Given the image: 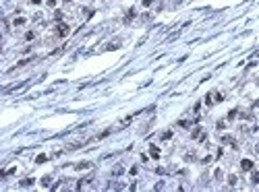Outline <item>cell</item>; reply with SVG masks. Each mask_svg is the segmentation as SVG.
<instances>
[{"label": "cell", "mask_w": 259, "mask_h": 192, "mask_svg": "<svg viewBox=\"0 0 259 192\" xmlns=\"http://www.w3.org/2000/svg\"><path fill=\"white\" fill-rule=\"evenodd\" d=\"M39 2H42V0H31V4H39Z\"/></svg>", "instance_id": "20"}, {"label": "cell", "mask_w": 259, "mask_h": 192, "mask_svg": "<svg viewBox=\"0 0 259 192\" xmlns=\"http://www.w3.org/2000/svg\"><path fill=\"white\" fill-rule=\"evenodd\" d=\"M118 48H120V41H114V44L108 46V50H118Z\"/></svg>", "instance_id": "9"}, {"label": "cell", "mask_w": 259, "mask_h": 192, "mask_svg": "<svg viewBox=\"0 0 259 192\" xmlns=\"http://www.w3.org/2000/svg\"><path fill=\"white\" fill-rule=\"evenodd\" d=\"M68 31H71V29H68V25H64V23H60V25L56 27V33L60 35V37H64V35H68Z\"/></svg>", "instance_id": "1"}, {"label": "cell", "mask_w": 259, "mask_h": 192, "mask_svg": "<svg viewBox=\"0 0 259 192\" xmlns=\"http://www.w3.org/2000/svg\"><path fill=\"white\" fill-rule=\"evenodd\" d=\"M236 114H238V110H232L230 114H228V120H234V118H236Z\"/></svg>", "instance_id": "13"}, {"label": "cell", "mask_w": 259, "mask_h": 192, "mask_svg": "<svg viewBox=\"0 0 259 192\" xmlns=\"http://www.w3.org/2000/svg\"><path fill=\"white\" fill-rule=\"evenodd\" d=\"M162 138H164V140H168V138H172V132H170V130H166V132L162 134Z\"/></svg>", "instance_id": "12"}, {"label": "cell", "mask_w": 259, "mask_h": 192, "mask_svg": "<svg viewBox=\"0 0 259 192\" xmlns=\"http://www.w3.org/2000/svg\"><path fill=\"white\" fill-rule=\"evenodd\" d=\"M48 6H50V8H54V6H56V0H48Z\"/></svg>", "instance_id": "18"}, {"label": "cell", "mask_w": 259, "mask_h": 192, "mask_svg": "<svg viewBox=\"0 0 259 192\" xmlns=\"http://www.w3.org/2000/svg\"><path fill=\"white\" fill-rule=\"evenodd\" d=\"M151 2L153 0H143V6H151Z\"/></svg>", "instance_id": "19"}, {"label": "cell", "mask_w": 259, "mask_h": 192, "mask_svg": "<svg viewBox=\"0 0 259 192\" xmlns=\"http://www.w3.org/2000/svg\"><path fill=\"white\" fill-rule=\"evenodd\" d=\"M33 37H35V33H33V31H29L27 35H25V39H27V41H31V39H33Z\"/></svg>", "instance_id": "15"}, {"label": "cell", "mask_w": 259, "mask_h": 192, "mask_svg": "<svg viewBox=\"0 0 259 192\" xmlns=\"http://www.w3.org/2000/svg\"><path fill=\"white\" fill-rule=\"evenodd\" d=\"M46 161H48V157H46V155H44V153H42V155H37V157H35V163H46Z\"/></svg>", "instance_id": "7"}, {"label": "cell", "mask_w": 259, "mask_h": 192, "mask_svg": "<svg viewBox=\"0 0 259 192\" xmlns=\"http://www.w3.org/2000/svg\"><path fill=\"white\" fill-rule=\"evenodd\" d=\"M149 155H151V159H160V149L151 145V147H149Z\"/></svg>", "instance_id": "4"}, {"label": "cell", "mask_w": 259, "mask_h": 192, "mask_svg": "<svg viewBox=\"0 0 259 192\" xmlns=\"http://www.w3.org/2000/svg\"><path fill=\"white\" fill-rule=\"evenodd\" d=\"M191 138H195V140H197V138H199V140H205V132H203L201 128H195V130L191 132Z\"/></svg>", "instance_id": "2"}, {"label": "cell", "mask_w": 259, "mask_h": 192, "mask_svg": "<svg viewBox=\"0 0 259 192\" xmlns=\"http://www.w3.org/2000/svg\"><path fill=\"white\" fill-rule=\"evenodd\" d=\"M251 182H253V184H257V182H259V171H255V174L251 176Z\"/></svg>", "instance_id": "10"}, {"label": "cell", "mask_w": 259, "mask_h": 192, "mask_svg": "<svg viewBox=\"0 0 259 192\" xmlns=\"http://www.w3.org/2000/svg\"><path fill=\"white\" fill-rule=\"evenodd\" d=\"M50 182H52V180H50V178H48V176H46V178H44V180H42V184H44V186H46V188H48V186H50Z\"/></svg>", "instance_id": "14"}, {"label": "cell", "mask_w": 259, "mask_h": 192, "mask_svg": "<svg viewBox=\"0 0 259 192\" xmlns=\"http://www.w3.org/2000/svg\"><path fill=\"white\" fill-rule=\"evenodd\" d=\"M133 17H135V8H131V10H129V13H126V21H131V19H133Z\"/></svg>", "instance_id": "11"}, {"label": "cell", "mask_w": 259, "mask_h": 192, "mask_svg": "<svg viewBox=\"0 0 259 192\" xmlns=\"http://www.w3.org/2000/svg\"><path fill=\"white\" fill-rule=\"evenodd\" d=\"M75 167H77V169H89V167H91V163H89V161H81V163H77Z\"/></svg>", "instance_id": "6"}, {"label": "cell", "mask_w": 259, "mask_h": 192, "mask_svg": "<svg viewBox=\"0 0 259 192\" xmlns=\"http://www.w3.org/2000/svg\"><path fill=\"white\" fill-rule=\"evenodd\" d=\"M214 101H216V99H214V93H207V97H205V103H207V106H211Z\"/></svg>", "instance_id": "8"}, {"label": "cell", "mask_w": 259, "mask_h": 192, "mask_svg": "<svg viewBox=\"0 0 259 192\" xmlns=\"http://www.w3.org/2000/svg\"><path fill=\"white\" fill-rule=\"evenodd\" d=\"M23 23H25V19H23V17H19V19H15V25H23Z\"/></svg>", "instance_id": "16"}, {"label": "cell", "mask_w": 259, "mask_h": 192, "mask_svg": "<svg viewBox=\"0 0 259 192\" xmlns=\"http://www.w3.org/2000/svg\"><path fill=\"white\" fill-rule=\"evenodd\" d=\"M240 169H243V171H251V169H253V161H251V159H243V161H240Z\"/></svg>", "instance_id": "3"}, {"label": "cell", "mask_w": 259, "mask_h": 192, "mask_svg": "<svg viewBox=\"0 0 259 192\" xmlns=\"http://www.w3.org/2000/svg\"><path fill=\"white\" fill-rule=\"evenodd\" d=\"M33 182H35L33 178H25V180L21 182V186H23V188H29V186H33Z\"/></svg>", "instance_id": "5"}, {"label": "cell", "mask_w": 259, "mask_h": 192, "mask_svg": "<svg viewBox=\"0 0 259 192\" xmlns=\"http://www.w3.org/2000/svg\"><path fill=\"white\" fill-rule=\"evenodd\" d=\"M228 182H230V186H234V184H236V176H230V178H228Z\"/></svg>", "instance_id": "17"}]
</instances>
